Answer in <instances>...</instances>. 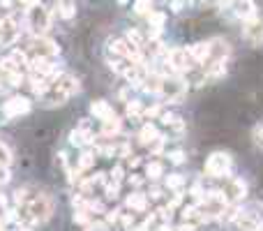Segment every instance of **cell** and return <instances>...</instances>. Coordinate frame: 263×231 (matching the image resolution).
Returning <instances> with one entry per match:
<instances>
[{
  "label": "cell",
  "mask_w": 263,
  "mask_h": 231,
  "mask_svg": "<svg viewBox=\"0 0 263 231\" xmlns=\"http://www.w3.org/2000/svg\"><path fill=\"white\" fill-rule=\"evenodd\" d=\"M3 123H7V115H5V111L0 109V125H3Z\"/></svg>",
  "instance_id": "cell-41"
},
{
  "label": "cell",
  "mask_w": 263,
  "mask_h": 231,
  "mask_svg": "<svg viewBox=\"0 0 263 231\" xmlns=\"http://www.w3.org/2000/svg\"><path fill=\"white\" fill-rule=\"evenodd\" d=\"M127 208H132V211H143L145 208V196L141 194V192H132V194L127 196Z\"/></svg>",
  "instance_id": "cell-17"
},
{
  "label": "cell",
  "mask_w": 263,
  "mask_h": 231,
  "mask_svg": "<svg viewBox=\"0 0 263 231\" xmlns=\"http://www.w3.org/2000/svg\"><path fill=\"white\" fill-rule=\"evenodd\" d=\"M5 204H7V199H5V196H0V206L5 208Z\"/></svg>",
  "instance_id": "cell-43"
},
{
  "label": "cell",
  "mask_w": 263,
  "mask_h": 231,
  "mask_svg": "<svg viewBox=\"0 0 263 231\" xmlns=\"http://www.w3.org/2000/svg\"><path fill=\"white\" fill-rule=\"evenodd\" d=\"M164 97L169 102H180L187 93V85L178 79V76H169V79H162V88H159Z\"/></svg>",
  "instance_id": "cell-5"
},
{
  "label": "cell",
  "mask_w": 263,
  "mask_h": 231,
  "mask_svg": "<svg viewBox=\"0 0 263 231\" xmlns=\"http://www.w3.org/2000/svg\"><path fill=\"white\" fill-rule=\"evenodd\" d=\"M127 113L129 115H139L141 113V104H139V102H132V104H127Z\"/></svg>",
  "instance_id": "cell-31"
},
{
  "label": "cell",
  "mask_w": 263,
  "mask_h": 231,
  "mask_svg": "<svg viewBox=\"0 0 263 231\" xmlns=\"http://www.w3.org/2000/svg\"><path fill=\"white\" fill-rule=\"evenodd\" d=\"M164 174V166L159 164V162H150L148 166H145V176L150 178V181H155V178H159Z\"/></svg>",
  "instance_id": "cell-21"
},
{
  "label": "cell",
  "mask_w": 263,
  "mask_h": 231,
  "mask_svg": "<svg viewBox=\"0 0 263 231\" xmlns=\"http://www.w3.org/2000/svg\"><path fill=\"white\" fill-rule=\"evenodd\" d=\"M231 169V155L228 153H213V155L206 160V174L213 178H219L224 174H228Z\"/></svg>",
  "instance_id": "cell-4"
},
{
  "label": "cell",
  "mask_w": 263,
  "mask_h": 231,
  "mask_svg": "<svg viewBox=\"0 0 263 231\" xmlns=\"http://www.w3.org/2000/svg\"><path fill=\"white\" fill-rule=\"evenodd\" d=\"M157 113H159V106L155 104V106H150V109H145L143 115H145V118H153V115H157Z\"/></svg>",
  "instance_id": "cell-35"
},
{
  "label": "cell",
  "mask_w": 263,
  "mask_h": 231,
  "mask_svg": "<svg viewBox=\"0 0 263 231\" xmlns=\"http://www.w3.org/2000/svg\"><path fill=\"white\" fill-rule=\"evenodd\" d=\"M189 58H192L194 63H206L210 58V44L208 42H199V44H194L187 49Z\"/></svg>",
  "instance_id": "cell-13"
},
{
  "label": "cell",
  "mask_w": 263,
  "mask_h": 231,
  "mask_svg": "<svg viewBox=\"0 0 263 231\" xmlns=\"http://www.w3.org/2000/svg\"><path fill=\"white\" fill-rule=\"evenodd\" d=\"M16 201H19V204H21V201H25V190H19V192H16Z\"/></svg>",
  "instance_id": "cell-40"
},
{
  "label": "cell",
  "mask_w": 263,
  "mask_h": 231,
  "mask_svg": "<svg viewBox=\"0 0 263 231\" xmlns=\"http://www.w3.org/2000/svg\"><path fill=\"white\" fill-rule=\"evenodd\" d=\"M166 61H169L173 72H187L192 67V58H189L187 49H171L166 53Z\"/></svg>",
  "instance_id": "cell-7"
},
{
  "label": "cell",
  "mask_w": 263,
  "mask_h": 231,
  "mask_svg": "<svg viewBox=\"0 0 263 231\" xmlns=\"http://www.w3.org/2000/svg\"><path fill=\"white\" fill-rule=\"evenodd\" d=\"M148 23H150V28H155V31H162L164 23H166V14H162V12H150Z\"/></svg>",
  "instance_id": "cell-18"
},
{
  "label": "cell",
  "mask_w": 263,
  "mask_h": 231,
  "mask_svg": "<svg viewBox=\"0 0 263 231\" xmlns=\"http://www.w3.org/2000/svg\"><path fill=\"white\" fill-rule=\"evenodd\" d=\"M120 3H123V5H125V3H127V0H120Z\"/></svg>",
  "instance_id": "cell-45"
},
{
  "label": "cell",
  "mask_w": 263,
  "mask_h": 231,
  "mask_svg": "<svg viewBox=\"0 0 263 231\" xmlns=\"http://www.w3.org/2000/svg\"><path fill=\"white\" fill-rule=\"evenodd\" d=\"M25 213H28V217L33 222H46L53 215V204H51V199L46 194H37L35 199H30Z\"/></svg>",
  "instance_id": "cell-3"
},
{
  "label": "cell",
  "mask_w": 263,
  "mask_h": 231,
  "mask_svg": "<svg viewBox=\"0 0 263 231\" xmlns=\"http://www.w3.org/2000/svg\"><path fill=\"white\" fill-rule=\"evenodd\" d=\"M127 42H129L132 46H136V49H143V44H145L143 35H141L136 28H129V31H127Z\"/></svg>",
  "instance_id": "cell-19"
},
{
  "label": "cell",
  "mask_w": 263,
  "mask_h": 231,
  "mask_svg": "<svg viewBox=\"0 0 263 231\" xmlns=\"http://www.w3.org/2000/svg\"><path fill=\"white\" fill-rule=\"evenodd\" d=\"M233 12H236L238 19L245 21V23L252 21V19H256V5H254V0H236Z\"/></svg>",
  "instance_id": "cell-10"
},
{
  "label": "cell",
  "mask_w": 263,
  "mask_h": 231,
  "mask_svg": "<svg viewBox=\"0 0 263 231\" xmlns=\"http://www.w3.org/2000/svg\"><path fill=\"white\" fill-rule=\"evenodd\" d=\"M88 231H109V226L106 224H90Z\"/></svg>",
  "instance_id": "cell-37"
},
{
  "label": "cell",
  "mask_w": 263,
  "mask_h": 231,
  "mask_svg": "<svg viewBox=\"0 0 263 231\" xmlns=\"http://www.w3.org/2000/svg\"><path fill=\"white\" fill-rule=\"evenodd\" d=\"M90 113L95 115V118H100L102 123L104 121H109V118H113V109H111V104L109 102H104V100H97V102H93L90 104Z\"/></svg>",
  "instance_id": "cell-12"
},
{
  "label": "cell",
  "mask_w": 263,
  "mask_h": 231,
  "mask_svg": "<svg viewBox=\"0 0 263 231\" xmlns=\"http://www.w3.org/2000/svg\"><path fill=\"white\" fill-rule=\"evenodd\" d=\"M10 58L14 61V65L19 67V70H21V67H25V65L30 63V61H28V53H25V51H12Z\"/></svg>",
  "instance_id": "cell-23"
},
{
  "label": "cell",
  "mask_w": 263,
  "mask_h": 231,
  "mask_svg": "<svg viewBox=\"0 0 263 231\" xmlns=\"http://www.w3.org/2000/svg\"><path fill=\"white\" fill-rule=\"evenodd\" d=\"M111 176H113V181L118 183L120 178H123V166H115V169H113V174H111Z\"/></svg>",
  "instance_id": "cell-36"
},
{
  "label": "cell",
  "mask_w": 263,
  "mask_h": 231,
  "mask_svg": "<svg viewBox=\"0 0 263 231\" xmlns=\"http://www.w3.org/2000/svg\"><path fill=\"white\" fill-rule=\"evenodd\" d=\"M169 160L173 162V164H183L185 162V155L180 151H173V153H169Z\"/></svg>",
  "instance_id": "cell-30"
},
{
  "label": "cell",
  "mask_w": 263,
  "mask_h": 231,
  "mask_svg": "<svg viewBox=\"0 0 263 231\" xmlns=\"http://www.w3.org/2000/svg\"><path fill=\"white\" fill-rule=\"evenodd\" d=\"M79 91V81L72 74H58L49 83V91L44 93V100L49 104H65V100H70L74 93Z\"/></svg>",
  "instance_id": "cell-1"
},
{
  "label": "cell",
  "mask_w": 263,
  "mask_h": 231,
  "mask_svg": "<svg viewBox=\"0 0 263 231\" xmlns=\"http://www.w3.org/2000/svg\"><path fill=\"white\" fill-rule=\"evenodd\" d=\"M19 231H30V229H28V226H21V229H19Z\"/></svg>",
  "instance_id": "cell-44"
},
{
  "label": "cell",
  "mask_w": 263,
  "mask_h": 231,
  "mask_svg": "<svg viewBox=\"0 0 263 231\" xmlns=\"http://www.w3.org/2000/svg\"><path fill=\"white\" fill-rule=\"evenodd\" d=\"M19 3H23V5H28V7H30V5H35V0H19Z\"/></svg>",
  "instance_id": "cell-42"
},
{
  "label": "cell",
  "mask_w": 263,
  "mask_h": 231,
  "mask_svg": "<svg viewBox=\"0 0 263 231\" xmlns=\"http://www.w3.org/2000/svg\"><path fill=\"white\" fill-rule=\"evenodd\" d=\"M10 181V171H7V166H0V183H7Z\"/></svg>",
  "instance_id": "cell-33"
},
{
  "label": "cell",
  "mask_w": 263,
  "mask_h": 231,
  "mask_svg": "<svg viewBox=\"0 0 263 231\" xmlns=\"http://www.w3.org/2000/svg\"><path fill=\"white\" fill-rule=\"evenodd\" d=\"M102 132H104L106 136H111V134H115V132H120V121L118 118H109V121H104V127H102Z\"/></svg>",
  "instance_id": "cell-22"
},
{
  "label": "cell",
  "mask_w": 263,
  "mask_h": 231,
  "mask_svg": "<svg viewBox=\"0 0 263 231\" xmlns=\"http://www.w3.org/2000/svg\"><path fill=\"white\" fill-rule=\"evenodd\" d=\"M106 220H109V222H118L120 220V211H109V213H106Z\"/></svg>",
  "instance_id": "cell-34"
},
{
  "label": "cell",
  "mask_w": 263,
  "mask_h": 231,
  "mask_svg": "<svg viewBox=\"0 0 263 231\" xmlns=\"http://www.w3.org/2000/svg\"><path fill=\"white\" fill-rule=\"evenodd\" d=\"M228 53V44L222 40H215L210 42V58H215V61H224V55Z\"/></svg>",
  "instance_id": "cell-15"
},
{
  "label": "cell",
  "mask_w": 263,
  "mask_h": 231,
  "mask_svg": "<svg viewBox=\"0 0 263 231\" xmlns=\"http://www.w3.org/2000/svg\"><path fill=\"white\" fill-rule=\"evenodd\" d=\"M19 25L12 16H5V19L0 21V44L7 46V44H14L19 40Z\"/></svg>",
  "instance_id": "cell-9"
},
{
  "label": "cell",
  "mask_w": 263,
  "mask_h": 231,
  "mask_svg": "<svg viewBox=\"0 0 263 231\" xmlns=\"http://www.w3.org/2000/svg\"><path fill=\"white\" fill-rule=\"evenodd\" d=\"M25 19H28V25H30V31L35 33V37H42L51 28V12H49V7L42 5V3L30 5Z\"/></svg>",
  "instance_id": "cell-2"
},
{
  "label": "cell",
  "mask_w": 263,
  "mask_h": 231,
  "mask_svg": "<svg viewBox=\"0 0 263 231\" xmlns=\"http://www.w3.org/2000/svg\"><path fill=\"white\" fill-rule=\"evenodd\" d=\"M58 10H60V16H63V19H72V16L76 14L74 3H70V0H63V3H58Z\"/></svg>",
  "instance_id": "cell-20"
},
{
  "label": "cell",
  "mask_w": 263,
  "mask_h": 231,
  "mask_svg": "<svg viewBox=\"0 0 263 231\" xmlns=\"http://www.w3.org/2000/svg\"><path fill=\"white\" fill-rule=\"evenodd\" d=\"M150 10H153V0H136L134 3L136 14H150Z\"/></svg>",
  "instance_id": "cell-26"
},
{
  "label": "cell",
  "mask_w": 263,
  "mask_h": 231,
  "mask_svg": "<svg viewBox=\"0 0 263 231\" xmlns=\"http://www.w3.org/2000/svg\"><path fill=\"white\" fill-rule=\"evenodd\" d=\"M245 37H247L252 44H261L263 42V21L261 19H252L245 25Z\"/></svg>",
  "instance_id": "cell-11"
},
{
  "label": "cell",
  "mask_w": 263,
  "mask_h": 231,
  "mask_svg": "<svg viewBox=\"0 0 263 231\" xmlns=\"http://www.w3.org/2000/svg\"><path fill=\"white\" fill-rule=\"evenodd\" d=\"M3 111H5L7 118H19V115L30 111V100L28 97H21V95L10 97V100L5 102V106H3Z\"/></svg>",
  "instance_id": "cell-8"
},
{
  "label": "cell",
  "mask_w": 263,
  "mask_h": 231,
  "mask_svg": "<svg viewBox=\"0 0 263 231\" xmlns=\"http://www.w3.org/2000/svg\"><path fill=\"white\" fill-rule=\"evenodd\" d=\"M171 10H173V12H180V10H183V3H178V0H176V3H171Z\"/></svg>",
  "instance_id": "cell-39"
},
{
  "label": "cell",
  "mask_w": 263,
  "mask_h": 231,
  "mask_svg": "<svg viewBox=\"0 0 263 231\" xmlns=\"http://www.w3.org/2000/svg\"><path fill=\"white\" fill-rule=\"evenodd\" d=\"M93 162H95V153L85 151L83 155L79 157V171H85V169H90V166H93Z\"/></svg>",
  "instance_id": "cell-25"
},
{
  "label": "cell",
  "mask_w": 263,
  "mask_h": 231,
  "mask_svg": "<svg viewBox=\"0 0 263 231\" xmlns=\"http://www.w3.org/2000/svg\"><path fill=\"white\" fill-rule=\"evenodd\" d=\"M245 192H247L245 183L238 181V178H233V181L228 183V187H226V201H240L245 196Z\"/></svg>",
  "instance_id": "cell-14"
},
{
  "label": "cell",
  "mask_w": 263,
  "mask_h": 231,
  "mask_svg": "<svg viewBox=\"0 0 263 231\" xmlns=\"http://www.w3.org/2000/svg\"><path fill=\"white\" fill-rule=\"evenodd\" d=\"M254 141H256L258 148H263V125H256V127H254Z\"/></svg>",
  "instance_id": "cell-28"
},
{
  "label": "cell",
  "mask_w": 263,
  "mask_h": 231,
  "mask_svg": "<svg viewBox=\"0 0 263 231\" xmlns=\"http://www.w3.org/2000/svg\"><path fill=\"white\" fill-rule=\"evenodd\" d=\"M28 51L35 55V58H49V55L58 53V46H55V42L46 40V37H33Z\"/></svg>",
  "instance_id": "cell-6"
},
{
  "label": "cell",
  "mask_w": 263,
  "mask_h": 231,
  "mask_svg": "<svg viewBox=\"0 0 263 231\" xmlns=\"http://www.w3.org/2000/svg\"><path fill=\"white\" fill-rule=\"evenodd\" d=\"M106 196H109V199H115V196H118V183L106 185Z\"/></svg>",
  "instance_id": "cell-32"
},
{
  "label": "cell",
  "mask_w": 263,
  "mask_h": 231,
  "mask_svg": "<svg viewBox=\"0 0 263 231\" xmlns=\"http://www.w3.org/2000/svg\"><path fill=\"white\" fill-rule=\"evenodd\" d=\"M12 162V153L5 143H0V166H7Z\"/></svg>",
  "instance_id": "cell-27"
},
{
  "label": "cell",
  "mask_w": 263,
  "mask_h": 231,
  "mask_svg": "<svg viewBox=\"0 0 263 231\" xmlns=\"http://www.w3.org/2000/svg\"><path fill=\"white\" fill-rule=\"evenodd\" d=\"M178 231H194V224H187V222H185V224L178 226Z\"/></svg>",
  "instance_id": "cell-38"
},
{
  "label": "cell",
  "mask_w": 263,
  "mask_h": 231,
  "mask_svg": "<svg viewBox=\"0 0 263 231\" xmlns=\"http://www.w3.org/2000/svg\"><path fill=\"white\" fill-rule=\"evenodd\" d=\"M139 139H141V143H143V146H150L155 139H159L157 127H155V125H143V130L139 132Z\"/></svg>",
  "instance_id": "cell-16"
},
{
  "label": "cell",
  "mask_w": 263,
  "mask_h": 231,
  "mask_svg": "<svg viewBox=\"0 0 263 231\" xmlns=\"http://www.w3.org/2000/svg\"><path fill=\"white\" fill-rule=\"evenodd\" d=\"M19 215H16V208H7L5 215H3V222H16Z\"/></svg>",
  "instance_id": "cell-29"
},
{
  "label": "cell",
  "mask_w": 263,
  "mask_h": 231,
  "mask_svg": "<svg viewBox=\"0 0 263 231\" xmlns=\"http://www.w3.org/2000/svg\"><path fill=\"white\" fill-rule=\"evenodd\" d=\"M185 183V178L180 176V174H171V176H166V187L169 190H180Z\"/></svg>",
  "instance_id": "cell-24"
}]
</instances>
